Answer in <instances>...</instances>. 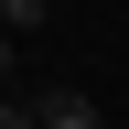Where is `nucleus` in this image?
Masks as SVG:
<instances>
[{"label": "nucleus", "mask_w": 129, "mask_h": 129, "mask_svg": "<svg viewBox=\"0 0 129 129\" xmlns=\"http://www.w3.org/2000/svg\"><path fill=\"white\" fill-rule=\"evenodd\" d=\"M0 32H43V0H0Z\"/></svg>", "instance_id": "2"}, {"label": "nucleus", "mask_w": 129, "mask_h": 129, "mask_svg": "<svg viewBox=\"0 0 129 129\" xmlns=\"http://www.w3.org/2000/svg\"><path fill=\"white\" fill-rule=\"evenodd\" d=\"M0 129H43V118H32V97H0Z\"/></svg>", "instance_id": "3"}, {"label": "nucleus", "mask_w": 129, "mask_h": 129, "mask_svg": "<svg viewBox=\"0 0 129 129\" xmlns=\"http://www.w3.org/2000/svg\"><path fill=\"white\" fill-rule=\"evenodd\" d=\"M11 43H22V32H0V86H11Z\"/></svg>", "instance_id": "4"}, {"label": "nucleus", "mask_w": 129, "mask_h": 129, "mask_svg": "<svg viewBox=\"0 0 129 129\" xmlns=\"http://www.w3.org/2000/svg\"><path fill=\"white\" fill-rule=\"evenodd\" d=\"M32 118H43V129H108L86 86H32Z\"/></svg>", "instance_id": "1"}]
</instances>
